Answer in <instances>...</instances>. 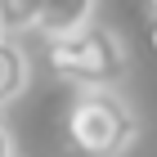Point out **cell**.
<instances>
[{
    "mask_svg": "<svg viewBox=\"0 0 157 157\" xmlns=\"http://www.w3.org/2000/svg\"><path fill=\"white\" fill-rule=\"evenodd\" d=\"M139 135V117L112 85H85L67 108V153L72 157H121Z\"/></svg>",
    "mask_w": 157,
    "mask_h": 157,
    "instance_id": "obj_1",
    "label": "cell"
},
{
    "mask_svg": "<svg viewBox=\"0 0 157 157\" xmlns=\"http://www.w3.org/2000/svg\"><path fill=\"white\" fill-rule=\"evenodd\" d=\"M0 157H18L13 153V135L5 130V121H0Z\"/></svg>",
    "mask_w": 157,
    "mask_h": 157,
    "instance_id": "obj_6",
    "label": "cell"
},
{
    "mask_svg": "<svg viewBox=\"0 0 157 157\" xmlns=\"http://www.w3.org/2000/svg\"><path fill=\"white\" fill-rule=\"evenodd\" d=\"M45 0H0V23L9 32H36V18Z\"/></svg>",
    "mask_w": 157,
    "mask_h": 157,
    "instance_id": "obj_5",
    "label": "cell"
},
{
    "mask_svg": "<svg viewBox=\"0 0 157 157\" xmlns=\"http://www.w3.org/2000/svg\"><path fill=\"white\" fill-rule=\"evenodd\" d=\"M126 45L112 27H99V23H85L67 36H49V67L67 81H81V85H117L126 76Z\"/></svg>",
    "mask_w": 157,
    "mask_h": 157,
    "instance_id": "obj_2",
    "label": "cell"
},
{
    "mask_svg": "<svg viewBox=\"0 0 157 157\" xmlns=\"http://www.w3.org/2000/svg\"><path fill=\"white\" fill-rule=\"evenodd\" d=\"M32 85V63H27V49L13 36H0V108L13 103L18 94H27Z\"/></svg>",
    "mask_w": 157,
    "mask_h": 157,
    "instance_id": "obj_3",
    "label": "cell"
},
{
    "mask_svg": "<svg viewBox=\"0 0 157 157\" xmlns=\"http://www.w3.org/2000/svg\"><path fill=\"white\" fill-rule=\"evenodd\" d=\"M148 40H153V49H157V18H153V27H148Z\"/></svg>",
    "mask_w": 157,
    "mask_h": 157,
    "instance_id": "obj_7",
    "label": "cell"
},
{
    "mask_svg": "<svg viewBox=\"0 0 157 157\" xmlns=\"http://www.w3.org/2000/svg\"><path fill=\"white\" fill-rule=\"evenodd\" d=\"M90 18H94V0H45L36 32L40 36H67V32L85 27Z\"/></svg>",
    "mask_w": 157,
    "mask_h": 157,
    "instance_id": "obj_4",
    "label": "cell"
},
{
    "mask_svg": "<svg viewBox=\"0 0 157 157\" xmlns=\"http://www.w3.org/2000/svg\"><path fill=\"white\" fill-rule=\"evenodd\" d=\"M0 36H5V23H0Z\"/></svg>",
    "mask_w": 157,
    "mask_h": 157,
    "instance_id": "obj_8",
    "label": "cell"
},
{
    "mask_svg": "<svg viewBox=\"0 0 157 157\" xmlns=\"http://www.w3.org/2000/svg\"><path fill=\"white\" fill-rule=\"evenodd\" d=\"M153 9H157V0H153Z\"/></svg>",
    "mask_w": 157,
    "mask_h": 157,
    "instance_id": "obj_9",
    "label": "cell"
}]
</instances>
